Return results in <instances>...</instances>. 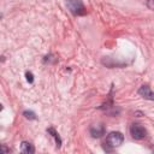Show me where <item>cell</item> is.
Masks as SVG:
<instances>
[{
	"label": "cell",
	"instance_id": "6da1fadb",
	"mask_svg": "<svg viewBox=\"0 0 154 154\" xmlns=\"http://www.w3.org/2000/svg\"><path fill=\"white\" fill-rule=\"evenodd\" d=\"M123 141H124V136H123L122 132H119V131H112V132H109L107 135L106 141H105V144H107L108 147L114 148V147H119L123 143Z\"/></svg>",
	"mask_w": 154,
	"mask_h": 154
},
{
	"label": "cell",
	"instance_id": "7a4b0ae2",
	"mask_svg": "<svg viewBox=\"0 0 154 154\" xmlns=\"http://www.w3.org/2000/svg\"><path fill=\"white\" fill-rule=\"evenodd\" d=\"M67 7L75 16H82L85 14V7L82 2V0H67Z\"/></svg>",
	"mask_w": 154,
	"mask_h": 154
},
{
	"label": "cell",
	"instance_id": "3957f363",
	"mask_svg": "<svg viewBox=\"0 0 154 154\" xmlns=\"http://www.w3.org/2000/svg\"><path fill=\"white\" fill-rule=\"evenodd\" d=\"M130 135L135 140H142L147 135V130L141 124H132L130 128Z\"/></svg>",
	"mask_w": 154,
	"mask_h": 154
},
{
	"label": "cell",
	"instance_id": "277c9868",
	"mask_svg": "<svg viewBox=\"0 0 154 154\" xmlns=\"http://www.w3.org/2000/svg\"><path fill=\"white\" fill-rule=\"evenodd\" d=\"M138 94H140L142 97L147 99V100L154 101V93L150 90V88H149L148 85H142V87L138 89Z\"/></svg>",
	"mask_w": 154,
	"mask_h": 154
},
{
	"label": "cell",
	"instance_id": "5b68a950",
	"mask_svg": "<svg viewBox=\"0 0 154 154\" xmlns=\"http://www.w3.org/2000/svg\"><path fill=\"white\" fill-rule=\"evenodd\" d=\"M103 134H105V128H103V125H101V124H99V125H93V126L90 128V135H91L94 138H99V137H101Z\"/></svg>",
	"mask_w": 154,
	"mask_h": 154
},
{
	"label": "cell",
	"instance_id": "8992f818",
	"mask_svg": "<svg viewBox=\"0 0 154 154\" xmlns=\"http://www.w3.org/2000/svg\"><path fill=\"white\" fill-rule=\"evenodd\" d=\"M20 152L24 153V154H34L35 153V148L30 142L23 141L20 143Z\"/></svg>",
	"mask_w": 154,
	"mask_h": 154
},
{
	"label": "cell",
	"instance_id": "52a82bcc",
	"mask_svg": "<svg viewBox=\"0 0 154 154\" xmlns=\"http://www.w3.org/2000/svg\"><path fill=\"white\" fill-rule=\"evenodd\" d=\"M47 132H48V134H51V135L54 137L55 143H57V148H60V146H61V138H60L59 134H58L53 128H48V129H47Z\"/></svg>",
	"mask_w": 154,
	"mask_h": 154
},
{
	"label": "cell",
	"instance_id": "ba28073f",
	"mask_svg": "<svg viewBox=\"0 0 154 154\" xmlns=\"http://www.w3.org/2000/svg\"><path fill=\"white\" fill-rule=\"evenodd\" d=\"M23 116H24L26 119H30V120H32V119H36V114H35L32 111H24Z\"/></svg>",
	"mask_w": 154,
	"mask_h": 154
},
{
	"label": "cell",
	"instance_id": "9c48e42d",
	"mask_svg": "<svg viewBox=\"0 0 154 154\" xmlns=\"http://www.w3.org/2000/svg\"><path fill=\"white\" fill-rule=\"evenodd\" d=\"M25 77H26V81H28L29 83H32V82H34V75H32L31 72L28 71V72L25 73Z\"/></svg>",
	"mask_w": 154,
	"mask_h": 154
},
{
	"label": "cell",
	"instance_id": "30bf717a",
	"mask_svg": "<svg viewBox=\"0 0 154 154\" xmlns=\"http://www.w3.org/2000/svg\"><path fill=\"white\" fill-rule=\"evenodd\" d=\"M147 6H148V8L154 11V0H147Z\"/></svg>",
	"mask_w": 154,
	"mask_h": 154
},
{
	"label": "cell",
	"instance_id": "8fae6325",
	"mask_svg": "<svg viewBox=\"0 0 154 154\" xmlns=\"http://www.w3.org/2000/svg\"><path fill=\"white\" fill-rule=\"evenodd\" d=\"M2 150H4V153H6V154H7V153H10V149H7L5 144H2Z\"/></svg>",
	"mask_w": 154,
	"mask_h": 154
}]
</instances>
